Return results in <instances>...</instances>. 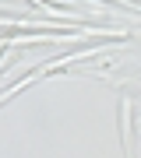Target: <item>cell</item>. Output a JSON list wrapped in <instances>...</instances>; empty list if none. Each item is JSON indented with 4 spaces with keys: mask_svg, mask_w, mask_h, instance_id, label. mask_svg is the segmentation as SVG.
<instances>
[{
    "mask_svg": "<svg viewBox=\"0 0 141 158\" xmlns=\"http://www.w3.org/2000/svg\"><path fill=\"white\" fill-rule=\"evenodd\" d=\"M35 77H42V74H32V77H25V81H18V85H14L11 91H18V88H21V85H28V81H35ZM4 98H7V95H4ZM4 98H0V102H4Z\"/></svg>",
    "mask_w": 141,
    "mask_h": 158,
    "instance_id": "obj_1",
    "label": "cell"
}]
</instances>
